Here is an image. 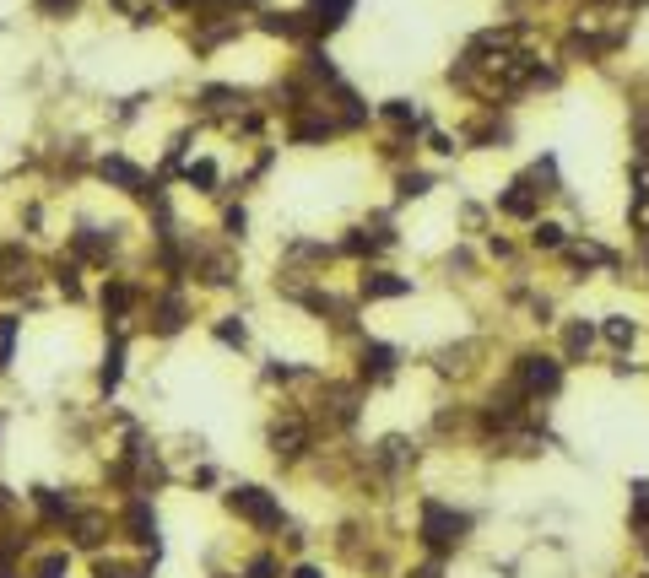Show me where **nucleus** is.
Masks as SVG:
<instances>
[{
	"instance_id": "6ab92c4d",
	"label": "nucleus",
	"mask_w": 649,
	"mask_h": 578,
	"mask_svg": "<svg viewBox=\"0 0 649 578\" xmlns=\"http://www.w3.org/2000/svg\"><path fill=\"white\" fill-rule=\"evenodd\" d=\"M444 568H449V562H439V557H422V562H412V568H406L401 578H444Z\"/></svg>"
},
{
	"instance_id": "9d476101",
	"label": "nucleus",
	"mask_w": 649,
	"mask_h": 578,
	"mask_svg": "<svg viewBox=\"0 0 649 578\" xmlns=\"http://www.w3.org/2000/svg\"><path fill=\"white\" fill-rule=\"evenodd\" d=\"M595 352H601V325L595 319H579V314L558 319V357L568 368H585Z\"/></svg>"
},
{
	"instance_id": "f03ea898",
	"label": "nucleus",
	"mask_w": 649,
	"mask_h": 578,
	"mask_svg": "<svg viewBox=\"0 0 649 578\" xmlns=\"http://www.w3.org/2000/svg\"><path fill=\"white\" fill-rule=\"evenodd\" d=\"M503 379H509V384L541 411V406H552V400L563 395L568 362L552 352V346H520V352L509 357V368H503Z\"/></svg>"
},
{
	"instance_id": "412c9836",
	"label": "nucleus",
	"mask_w": 649,
	"mask_h": 578,
	"mask_svg": "<svg viewBox=\"0 0 649 578\" xmlns=\"http://www.w3.org/2000/svg\"><path fill=\"white\" fill-rule=\"evenodd\" d=\"M211 578H238V573H211Z\"/></svg>"
},
{
	"instance_id": "a211bd4d",
	"label": "nucleus",
	"mask_w": 649,
	"mask_h": 578,
	"mask_svg": "<svg viewBox=\"0 0 649 578\" xmlns=\"http://www.w3.org/2000/svg\"><path fill=\"white\" fill-rule=\"evenodd\" d=\"M82 6H87V0H33V11L44 22H65V17H76Z\"/></svg>"
},
{
	"instance_id": "f257e3e1",
	"label": "nucleus",
	"mask_w": 649,
	"mask_h": 578,
	"mask_svg": "<svg viewBox=\"0 0 649 578\" xmlns=\"http://www.w3.org/2000/svg\"><path fill=\"white\" fill-rule=\"evenodd\" d=\"M471 530H476V514H471V508H460L455 497H439V492H422V497H417L412 541L422 546V557L449 562L455 551L471 546Z\"/></svg>"
},
{
	"instance_id": "20e7f679",
	"label": "nucleus",
	"mask_w": 649,
	"mask_h": 578,
	"mask_svg": "<svg viewBox=\"0 0 649 578\" xmlns=\"http://www.w3.org/2000/svg\"><path fill=\"white\" fill-rule=\"evenodd\" d=\"M195 298H201L195 287H157L152 281L136 335H147V341H179V335L195 325Z\"/></svg>"
},
{
	"instance_id": "f8f14e48",
	"label": "nucleus",
	"mask_w": 649,
	"mask_h": 578,
	"mask_svg": "<svg viewBox=\"0 0 649 578\" xmlns=\"http://www.w3.org/2000/svg\"><path fill=\"white\" fill-rule=\"evenodd\" d=\"M303 17H309L314 44H325V38H336L357 17V0H303Z\"/></svg>"
},
{
	"instance_id": "0eeeda50",
	"label": "nucleus",
	"mask_w": 649,
	"mask_h": 578,
	"mask_svg": "<svg viewBox=\"0 0 649 578\" xmlns=\"http://www.w3.org/2000/svg\"><path fill=\"white\" fill-rule=\"evenodd\" d=\"M547 190H541V184L531 179V173H514L509 184H503V190L493 195V211H498V222H514V227H531L536 217H547Z\"/></svg>"
},
{
	"instance_id": "39448f33",
	"label": "nucleus",
	"mask_w": 649,
	"mask_h": 578,
	"mask_svg": "<svg viewBox=\"0 0 649 578\" xmlns=\"http://www.w3.org/2000/svg\"><path fill=\"white\" fill-rule=\"evenodd\" d=\"M65 546L76 551V557H103V551L114 546L119 524H114V508L109 503H76V514L65 519Z\"/></svg>"
},
{
	"instance_id": "1a4fd4ad",
	"label": "nucleus",
	"mask_w": 649,
	"mask_h": 578,
	"mask_svg": "<svg viewBox=\"0 0 649 578\" xmlns=\"http://www.w3.org/2000/svg\"><path fill=\"white\" fill-rule=\"evenodd\" d=\"M130 341H136V335L103 330V352H98V362H92V389H98V400H114L119 384H125V373H130Z\"/></svg>"
},
{
	"instance_id": "f3484780",
	"label": "nucleus",
	"mask_w": 649,
	"mask_h": 578,
	"mask_svg": "<svg viewBox=\"0 0 649 578\" xmlns=\"http://www.w3.org/2000/svg\"><path fill=\"white\" fill-rule=\"evenodd\" d=\"M238 578H287V562H282V551H276V546H260V551H249V557H244V568H238Z\"/></svg>"
},
{
	"instance_id": "aec40b11",
	"label": "nucleus",
	"mask_w": 649,
	"mask_h": 578,
	"mask_svg": "<svg viewBox=\"0 0 649 578\" xmlns=\"http://www.w3.org/2000/svg\"><path fill=\"white\" fill-rule=\"evenodd\" d=\"M287 578H325V568H320V562H293Z\"/></svg>"
},
{
	"instance_id": "2eb2a0df",
	"label": "nucleus",
	"mask_w": 649,
	"mask_h": 578,
	"mask_svg": "<svg viewBox=\"0 0 649 578\" xmlns=\"http://www.w3.org/2000/svg\"><path fill=\"white\" fill-rule=\"evenodd\" d=\"M595 325H601V346H606V352L628 357L633 346H639V319H628V314H606V319H595Z\"/></svg>"
},
{
	"instance_id": "ddd939ff",
	"label": "nucleus",
	"mask_w": 649,
	"mask_h": 578,
	"mask_svg": "<svg viewBox=\"0 0 649 578\" xmlns=\"http://www.w3.org/2000/svg\"><path fill=\"white\" fill-rule=\"evenodd\" d=\"M574 244V227H568L563 217H536L531 227H525V254H541V260H558V254Z\"/></svg>"
},
{
	"instance_id": "7ed1b4c3",
	"label": "nucleus",
	"mask_w": 649,
	"mask_h": 578,
	"mask_svg": "<svg viewBox=\"0 0 649 578\" xmlns=\"http://www.w3.org/2000/svg\"><path fill=\"white\" fill-rule=\"evenodd\" d=\"M222 508H228V519H238L249 535H260V541H276V535L287 530L282 492L260 487V481H233V487L222 492Z\"/></svg>"
},
{
	"instance_id": "9b49d317",
	"label": "nucleus",
	"mask_w": 649,
	"mask_h": 578,
	"mask_svg": "<svg viewBox=\"0 0 649 578\" xmlns=\"http://www.w3.org/2000/svg\"><path fill=\"white\" fill-rule=\"evenodd\" d=\"M390 211H401V206H422L433 190H439V173L433 168H422V163H412V168H395L390 173Z\"/></svg>"
},
{
	"instance_id": "4468645a",
	"label": "nucleus",
	"mask_w": 649,
	"mask_h": 578,
	"mask_svg": "<svg viewBox=\"0 0 649 578\" xmlns=\"http://www.w3.org/2000/svg\"><path fill=\"white\" fill-rule=\"evenodd\" d=\"M71 573H76V551L65 541H55V546L38 541L28 551V578H71Z\"/></svg>"
},
{
	"instance_id": "423d86ee",
	"label": "nucleus",
	"mask_w": 649,
	"mask_h": 578,
	"mask_svg": "<svg viewBox=\"0 0 649 578\" xmlns=\"http://www.w3.org/2000/svg\"><path fill=\"white\" fill-rule=\"evenodd\" d=\"M114 524H119V541L136 551V557L157 562V551H163V514H157L152 497H125L114 508Z\"/></svg>"
},
{
	"instance_id": "dca6fc26",
	"label": "nucleus",
	"mask_w": 649,
	"mask_h": 578,
	"mask_svg": "<svg viewBox=\"0 0 649 578\" xmlns=\"http://www.w3.org/2000/svg\"><path fill=\"white\" fill-rule=\"evenodd\" d=\"M211 341L228 346V352H249V346H255V335H249V319L244 314H217V319H211Z\"/></svg>"
},
{
	"instance_id": "6e6552de",
	"label": "nucleus",
	"mask_w": 649,
	"mask_h": 578,
	"mask_svg": "<svg viewBox=\"0 0 649 578\" xmlns=\"http://www.w3.org/2000/svg\"><path fill=\"white\" fill-rule=\"evenodd\" d=\"M417 292V281L406 271H395V265H357V281H352V298L357 308H374V303H406Z\"/></svg>"
}]
</instances>
